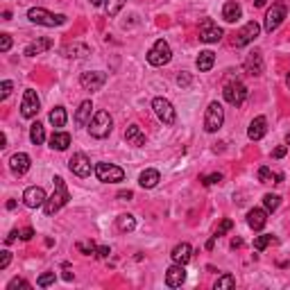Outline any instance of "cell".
Wrapping results in <instances>:
<instances>
[{
  "mask_svg": "<svg viewBox=\"0 0 290 290\" xmlns=\"http://www.w3.org/2000/svg\"><path fill=\"white\" fill-rule=\"evenodd\" d=\"M236 247H243V240H240V238H236V240H231V249H236Z\"/></svg>",
  "mask_w": 290,
  "mask_h": 290,
  "instance_id": "obj_53",
  "label": "cell"
},
{
  "mask_svg": "<svg viewBox=\"0 0 290 290\" xmlns=\"http://www.w3.org/2000/svg\"><path fill=\"white\" fill-rule=\"evenodd\" d=\"M12 263V252H2V256H0V270H7V265Z\"/></svg>",
  "mask_w": 290,
  "mask_h": 290,
  "instance_id": "obj_45",
  "label": "cell"
},
{
  "mask_svg": "<svg viewBox=\"0 0 290 290\" xmlns=\"http://www.w3.org/2000/svg\"><path fill=\"white\" fill-rule=\"evenodd\" d=\"M265 2H267V0H254V5H256V7H263Z\"/></svg>",
  "mask_w": 290,
  "mask_h": 290,
  "instance_id": "obj_59",
  "label": "cell"
},
{
  "mask_svg": "<svg viewBox=\"0 0 290 290\" xmlns=\"http://www.w3.org/2000/svg\"><path fill=\"white\" fill-rule=\"evenodd\" d=\"M161 182V175L159 170H154V168H148V170L141 172V177H138V184H141V188H154L157 184Z\"/></svg>",
  "mask_w": 290,
  "mask_h": 290,
  "instance_id": "obj_27",
  "label": "cell"
},
{
  "mask_svg": "<svg viewBox=\"0 0 290 290\" xmlns=\"http://www.w3.org/2000/svg\"><path fill=\"white\" fill-rule=\"evenodd\" d=\"M30 141L34 143V145H41V143L46 141V127H43L39 120L32 123V127H30Z\"/></svg>",
  "mask_w": 290,
  "mask_h": 290,
  "instance_id": "obj_31",
  "label": "cell"
},
{
  "mask_svg": "<svg viewBox=\"0 0 290 290\" xmlns=\"http://www.w3.org/2000/svg\"><path fill=\"white\" fill-rule=\"evenodd\" d=\"M12 18V12H2V21H9Z\"/></svg>",
  "mask_w": 290,
  "mask_h": 290,
  "instance_id": "obj_57",
  "label": "cell"
},
{
  "mask_svg": "<svg viewBox=\"0 0 290 290\" xmlns=\"http://www.w3.org/2000/svg\"><path fill=\"white\" fill-rule=\"evenodd\" d=\"M46 190L41 186H30V188H25L23 193V202L27 209H36V207H43L46 204Z\"/></svg>",
  "mask_w": 290,
  "mask_h": 290,
  "instance_id": "obj_15",
  "label": "cell"
},
{
  "mask_svg": "<svg viewBox=\"0 0 290 290\" xmlns=\"http://www.w3.org/2000/svg\"><path fill=\"white\" fill-rule=\"evenodd\" d=\"M277 243V238L272 236V234H263V236H256L254 238V249L256 252H263L265 247H270V245Z\"/></svg>",
  "mask_w": 290,
  "mask_h": 290,
  "instance_id": "obj_33",
  "label": "cell"
},
{
  "mask_svg": "<svg viewBox=\"0 0 290 290\" xmlns=\"http://www.w3.org/2000/svg\"><path fill=\"white\" fill-rule=\"evenodd\" d=\"M247 225H249V229L261 231L267 225V211L265 209H252L247 213Z\"/></svg>",
  "mask_w": 290,
  "mask_h": 290,
  "instance_id": "obj_20",
  "label": "cell"
},
{
  "mask_svg": "<svg viewBox=\"0 0 290 290\" xmlns=\"http://www.w3.org/2000/svg\"><path fill=\"white\" fill-rule=\"evenodd\" d=\"M111 130H113V118L105 109H100L89 123V134L93 138H107L111 134Z\"/></svg>",
  "mask_w": 290,
  "mask_h": 290,
  "instance_id": "obj_2",
  "label": "cell"
},
{
  "mask_svg": "<svg viewBox=\"0 0 290 290\" xmlns=\"http://www.w3.org/2000/svg\"><path fill=\"white\" fill-rule=\"evenodd\" d=\"M16 236H21V234H18V231H12V234L7 236V245H9V243H14V240H16Z\"/></svg>",
  "mask_w": 290,
  "mask_h": 290,
  "instance_id": "obj_52",
  "label": "cell"
},
{
  "mask_svg": "<svg viewBox=\"0 0 290 290\" xmlns=\"http://www.w3.org/2000/svg\"><path fill=\"white\" fill-rule=\"evenodd\" d=\"M68 145H71V134H68V132H54L53 136H50V148L53 150L64 152Z\"/></svg>",
  "mask_w": 290,
  "mask_h": 290,
  "instance_id": "obj_28",
  "label": "cell"
},
{
  "mask_svg": "<svg viewBox=\"0 0 290 290\" xmlns=\"http://www.w3.org/2000/svg\"><path fill=\"white\" fill-rule=\"evenodd\" d=\"M12 48V36L9 34H0V53H7Z\"/></svg>",
  "mask_w": 290,
  "mask_h": 290,
  "instance_id": "obj_43",
  "label": "cell"
},
{
  "mask_svg": "<svg viewBox=\"0 0 290 290\" xmlns=\"http://www.w3.org/2000/svg\"><path fill=\"white\" fill-rule=\"evenodd\" d=\"M53 184H54V193L48 197L46 204H43V213L46 215H54L59 209H64L66 204H68V200H71V193H68V188H66L64 177L54 175Z\"/></svg>",
  "mask_w": 290,
  "mask_h": 290,
  "instance_id": "obj_1",
  "label": "cell"
},
{
  "mask_svg": "<svg viewBox=\"0 0 290 290\" xmlns=\"http://www.w3.org/2000/svg\"><path fill=\"white\" fill-rule=\"evenodd\" d=\"M279 204H281V197L279 195H272V193L263 195V207H265L267 213H274V211L279 209Z\"/></svg>",
  "mask_w": 290,
  "mask_h": 290,
  "instance_id": "obj_34",
  "label": "cell"
},
{
  "mask_svg": "<svg viewBox=\"0 0 290 290\" xmlns=\"http://www.w3.org/2000/svg\"><path fill=\"white\" fill-rule=\"evenodd\" d=\"M79 84H82L86 91H100L102 86L107 84V73H102V71L82 73V75H79Z\"/></svg>",
  "mask_w": 290,
  "mask_h": 290,
  "instance_id": "obj_12",
  "label": "cell"
},
{
  "mask_svg": "<svg viewBox=\"0 0 290 290\" xmlns=\"http://www.w3.org/2000/svg\"><path fill=\"white\" fill-rule=\"evenodd\" d=\"M27 18L34 25H43V27H57V25L66 23L64 14H50L46 9H41V7H32L30 12H27Z\"/></svg>",
  "mask_w": 290,
  "mask_h": 290,
  "instance_id": "obj_3",
  "label": "cell"
},
{
  "mask_svg": "<svg viewBox=\"0 0 290 290\" xmlns=\"http://www.w3.org/2000/svg\"><path fill=\"white\" fill-rule=\"evenodd\" d=\"M190 82H193V79H190L188 73H179V75H177V84H179V86H190Z\"/></svg>",
  "mask_w": 290,
  "mask_h": 290,
  "instance_id": "obj_46",
  "label": "cell"
},
{
  "mask_svg": "<svg viewBox=\"0 0 290 290\" xmlns=\"http://www.w3.org/2000/svg\"><path fill=\"white\" fill-rule=\"evenodd\" d=\"M184 281H186V270H184V265L175 263V265H170L166 270V284L170 286V288H179Z\"/></svg>",
  "mask_w": 290,
  "mask_h": 290,
  "instance_id": "obj_17",
  "label": "cell"
},
{
  "mask_svg": "<svg viewBox=\"0 0 290 290\" xmlns=\"http://www.w3.org/2000/svg\"><path fill=\"white\" fill-rule=\"evenodd\" d=\"M66 118H68V116H66L64 107H54L53 111H50V125H53V127H64Z\"/></svg>",
  "mask_w": 290,
  "mask_h": 290,
  "instance_id": "obj_32",
  "label": "cell"
},
{
  "mask_svg": "<svg viewBox=\"0 0 290 290\" xmlns=\"http://www.w3.org/2000/svg\"><path fill=\"white\" fill-rule=\"evenodd\" d=\"M152 109H154V113H157V118H159L163 125H175L177 113H175V107H172L170 100H166V98H154Z\"/></svg>",
  "mask_w": 290,
  "mask_h": 290,
  "instance_id": "obj_8",
  "label": "cell"
},
{
  "mask_svg": "<svg viewBox=\"0 0 290 290\" xmlns=\"http://www.w3.org/2000/svg\"><path fill=\"white\" fill-rule=\"evenodd\" d=\"M286 152H288V148H286V145H279V148L272 152V157H274V159H284Z\"/></svg>",
  "mask_w": 290,
  "mask_h": 290,
  "instance_id": "obj_49",
  "label": "cell"
},
{
  "mask_svg": "<svg viewBox=\"0 0 290 290\" xmlns=\"http://www.w3.org/2000/svg\"><path fill=\"white\" fill-rule=\"evenodd\" d=\"M64 279L66 281H73V272H71V265H68V263H64Z\"/></svg>",
  "mask_w": 290,
  "mask_h": 290,
  "instance_id": "obj_50",
  "label": "cell"
},
{
  "mask_svg": "<svg viewBox=\"0 0 290 290\" xmlns=\"http://www.w3.org/2000/svg\"><path fill=\"white\" fill-rule=\"evenodd\" d=\"M91 111H93V102L91 100H84L75 111V125L77 127H86L91 123Z\"/></svg>",
  "mask_w": 290,
  "mask_h": 290,
  "instance_id": "obj_21",
  "label": "cell"
},
{
  "mask_svg": "<svg viewBox=\"0 0 290 290\" xmlns=\"http://www.w3.org/2000/svg\"><path fill=\"white\" fill-rule=\"evenodd\" d=\"M30 166H32V159L25 152H16V154H12V159H9V170H12L16 177H23L25 172L30 170Z\"/></svg>",
  "mask_w": 290,
  "mask_h": 290,
  "instance_id": "obj_16",
  "label": "cell"
},
{
  "mask_svg": "<svg viewBox=\"0 0 290 290\" xmlns=\"http://www.w3.org/2000/svg\"><path fill=\"white\" fill-rule=\"evenodd\" d=\"M54 281H57V274L46 272V274H41V277L36 279V286H39V288H48V286H53Z\"/></svg>",
  "mask_w": 290,
  "mask_h": 290,
  "instance_id": "obj_37",
  "label": "cell"
},
{
  "mask_svg": "<svg viewBox=\"0 0 290 290\" xmlns=\"http://www.w3.org/2000/svg\"><path fill=\"white\" fill-rule=\"evenodd\" d=\"M123 5H125V0H107V7H105V9H107V16L113 18L123 9Z\"/></svg>",
  "mask_w": 290,
  "mask_h": 290,
  "instance_id": "obj_36",
  "label": "cell"
},
{
  "mask_svg": "<svg viewBox=\"0 0 290 290\" xmlns=\"http://www.w3.org/2000/svg\"><path fill=\"white\" fill-rule=\"evenodd\" d=\"M234 286H236V279L231 277V274H222V277H218L213 288L215 290H227V288H234Z\"/></svg>",
  "mask_w": 290,
  "mask_h": 290,
  "instance_id": "obj_35",
  "label": "cell"
},
{
  "mask_svg": "<svg viewBox=\"0 0 290 290\" xmlns=\"http://www.w3.org/2000/svg\"><path fill=\"white\" fill-rule=\"evenodd\" d=\"M132 197H134L132 190H120V193H118V200H132Z\"/></svg>",
  "mask_w": 290,
  "mask_h": 290,
  "instance_id": "obj_51",
  "label": "cell"
},
{
  "mask_svg": "<svg viewBox=\"0 0 290 290\" xmlns=\"http://www.w3.org/2000/svg\"><path fill=\"white\" fill-rule=\"evenodd\" d=\"M272 179H277V175H272V170H270V168H267V166H261L259 168V182L261 184H270Z\"/></svg>",
  "mask_w": 290,
  "mask_h": 290,
  "instance_id": "obj_38",
  "label": "cell"
},
{
  "mask_svg": "<svg viewBox=\"0 0 290 290\" xmlns=\"http://www.w3.org/2000/svg\"><path fill=\"white\" fill-rule=\"evenodd\" d=\"M34 238V229L32 227H25L23 231H21V240H32Z\"/></svg>",
  "mask_w": 290,
  "mask_h": 290,
  "instance_id": "obj_48",
  "label": "cell"
},
{
  "mask_svg": "<svg viewBox=\"0 0 290 290\" xmlns=\"http://www.w3.org/2000/svg\"><path fill=\"white\" fill-rule=\"evenodd\" d=\"M288 145H290V134H288Z\"/></svg>",
  "mask_w": 290,
  "mask_h": 290,
  "instance_id": "obj_60",
  "label": "cell"
},
{
  "mask_svg": "<svg viewBox=\"0 0 290 290\" xmlns=\"http://www.w3.org/2000/svg\"><path fill=\"white\" fill-rule=\"evenodd\" d=\"M240 16H243V7L238 5L236 0L225 2V7H222V18H225L227 23H236Z\"/></svg>",
  "mask_w": 290,
  "mask_h": 290,
  "instance_id": "obj_24",
  "label": "cell"
},
{
  "mask_svg": "<svg viewBox=\"0 0 290 290\" xmlns=\"http://www.w3.org/2000/svg\"><path fill=\"white\" fill-rule=\"evenodd\" d=\"M125 141L130 143V145H134V148H143V145H145V134L141 132L138 125H130V127L125 130Z\"/></svg>",
  "mask_w": 290,
  "mask_h": 290,
  "instance_id": "obj_22",
  "label": "cell"
},
{
  "mask_svg": "<svg viewBox=\"0 0 290 290\" xmlns=\"http://www.w3.org/2000/svg\"><path fill=\"white\" fill-rule=\"evenodd\" d=\"M95 177L100 179L102 184H116L125 179V170L113 163H98L95 166Z\"/></svg>",
  "mask_w": 290,
  "mask_h": 290,
  "instance_id": "obj_9",
  "label": "cell"
},
{
  "mask_svg": "<svg viewBox=\"0 0 290 290\" xmlns=\"http://www.w3.org/2000/svg\"><path fill=\"white\" fill-rule=\"evenodd\" d=\"M109 254H111V249H109L107 245H102V247L95 249V256H98V259H107Z\"/></svg>",
  "mask_w": 290,
  "mask_h": 290,
  "instance_id": "obj_47",
  "label": "cell"
},
{
  "mask_svg": "<svg viewBox=\"0 0 290 290\" xmlns=\"http://www.w3.org/2000/svg\"><path fill=\"white\" fill-rule=\"evenodd\" d=\"M220 39H222V27H218V25L211 21V18H204L200 25V41L204 43H218Z\"/></svg>",
  "mask_w": 290,
  "mask_h": 290,
  "instance_id": "obj_14",
  "label": "cell"
},
{
  "mask_svg": "<svg viewBox=\"0 0 290 290\" xmlns=\"http://www.w3.org/2000/svg\"><path fill=\"white\" fill-rule=\"evenodd\" d=\"M286 14H288V7H286V2H274V5L267 9V14H265V23H263V30H265L267 34H272V32L277 30L279 25L284 23Z\"/></svg>",
  "mask_w": 290,
  "mask_h": 290,
  "instance_id": "obj_5",
  "label": "cell"
},
{
  "mask_svg": "<svg viewBox=\"0 0 290 290\" xmlns=\"http://www.w3.org/2000/svg\"><path fill=\"white\" fill-rule=\"evenodd\" d=\"M222 95H225V100L229 102L231 107H240V105L247 100V86H245L243 82L234 79V82L225 84V91H222Z\"/></svg>",
  "mask_w": 290,
  "mask_h": 290,
  "instance_id": "obj_6",
  "label": "cell"
},
{
  "mask_svg": "<svg viewBox=\"0 0 290 290\" xmlns=\"http://www.w3.org/2000/svg\"><path fill=\"white\" fill-rule=\"evenodd\" d=\"M170 59H172V50H170V46H168L166 39H159V41L150 48L148 61L152 66H166Z\"/></svg>",
  "mask_w": 290,
  "mask_h": 290,
  "instance_id": "obj_7",
  "label": "cell"
},
{
  "mask_svg": "<svg viewBox=\"0 0 290 290\" xmlns=\"http://www.w3.org/2000/svg\"><path fill=\"white\" fill-rule=\"evenodd\" d=\"M68 168H71V172H73V175H77V177H89L91 170H93L91 159L84 152H75V154H73L71 161H68Z\"/></svg>",
  "mask_w": 290,
  "mask_h": 290,
  "instance_id": "obj_11",
  "label": "cell"
},
{
  "mask_svg": "<svg viewBox=\"0 0 290 290\" xmlns=\"http://www.w3.org/2000/svg\"><path fill=\"white\" fill-rule=\"evenodd\" d=\"M7 209H9V211H12V209H16V202L9 200V202H7Z\"/></svg>",
  "mask_w": 290,
  "mask_h": 290,
  "instance_id": "obj_56",
  "label": "cell"
},
{
  "mask_svg": "<svg viewBox=\"0 0 290 290\" xmlns=\"http://www.w3.org/2000/svg\"><path fill=\"white\" fill-rule=\"evenodd\" d=\"M18 288H23V290H30L32 286L27 284V281H25V279H12V281H9V286H7V290H18Z\"/></svg>",
  "mask_w": 290,
  "mask_h": 290,
  "instance_id": "obj_40",
  "label": "cell"
},
{
  "mask_svg": "<svg viewBox=\"0 0 290 290\" xmlns=\"http://www.w3.org/2000/svg\"><path fill=\"white\" fill-rule=\"evenodd\" d=\"M50 48H53V39H48V36L36 39L34 43H30V46L25 48V57H36V54L46 53V50H50Z\"/></svg>",
  "mask_w": 290,
  "mask_h": 290,
  "instance_id": "obj_25",
  "label": "cell"
},
{
  "mask_svg": "<svg viewBox=\"0 0 290 290\" xmlns=\"http://www.w3.org/2000/svg\"><path fill=\"white\" fill-rule=\"evenodd\" d=\"M41 109V102H39V95L34 89H25L23 93V102H21V116L23 118H34Z\"/></svg>",
  "mask_w": 290,
  "mask_h": 290,
  "instance_id": "obj_10",
  "label": "cell"
},
{
  "mask_svg": "<svg viewBox=\"0 0 290 290\" xmlns=\"http://www.w3.org/2000/svg\"><path fill=\"white\" fill-rule=\"evenodd\" d=\"M61 54L68 59H82V57L91 54V48L86 43H68V46L61 48Z\"/></svg>",
  "mask_w": 290,
  "mask_h": 290,
  "instance_id": "obj_19",
  "label": "cell"
},
{
  "mask_svg": "<svg viewBox=\"0 0 290 290\" xmlns=\"http://www.w3.org/2000/svg\"><path fill=\"white\" fill-rule=\"evenodd\" d=\"M213 245H215V236H213V238H211V240L207 243V249H213Z\"/></svg>",
  "mask_w": 290,
  "mask_h": 290,
  "instance_id": "obj_55",
  "label": "cell"
},
{
  "mask_svg": "<svg viewBox=\"0 0 290 290\" xmlns=\"http://www.w3.org/2000/svg\"><path fill=\"white\" fill-rule=\"evenodd\" d=\"M267 132V120L263 116H256L252 123H249V130H247V136L249 141H261V138L265 136Z\"/></svg>",
  "mask_w": 290,
  "mask_h": 290,
  "instance_id": "obj_18",
  "label": "cell"
},
{
  "mask_svg": "<svg viewBox=\"0 0 290 290\" xmlns=\"http://www.w3.org/2000/svg\"><path fill=\"white\" fill-rule=\"evenodd\" d=\"M172 261L175 263H179V265H186L190 259H193V247H190L188 243H179L177 247L172 249Z\"/></svg>",
  "mask_w": 290,
  "mask_h": 290,
  "instance_id": "obj_23",
  "label": "cell"
},
{
  "mask_svg": "<svg viewBox=\"0 0 290 290\" xmlns=\"http://www.w3.org/2000/svg\"><path fill=\"white\" fill-rule=\"evenodd\" d=\"M195 64H197V71H200V73L211 71V68H213V64H215V54L211 53V50H204V53L197 54Z\"/></svg>",
  "mask_w": 290,
  "mask_h": 290,
  "instance_id": "obj_29",
  "label": "cell"
},
{
  "mask_svg": "<svg viewBox=\"0 0 290 290\" xmlns=\"http://www.w3.org/2000/svg\"><path fill=\"white\" fill-rule=\"evenodd\" d=\"M222 123H225V109L220 102H211L207 107V113H204V130L209 134H215L222 127Z\"/></svg>",
  "mask_w": 290,
  "mask_h": 290,
  "instance_id": "obj_4",
  "label": "cell"
},
{
  "mask_svg": "<svg viewBox=\"0 0 290 290\" xmlns=\"http://www.w3.org/2000/svg\"><path fill=\"white\" fill-rule=\"evenodd\" d=\"M0 148H7V136L5 134H0Z\"/></svg>",
  "mask_w": 290,
  "mask_h": 290,
  "instance_id": "obj_54",
  "label": "cell"
},
{
  "mask_svg": "<svg viewBox=\"0 0 290 290\" xmlns=\"http://www.w3.org/2000/svg\"><path fill=\"white\" fill-rule=\"evenodd\" d=\"M77 249L82 252V254H95V243H77Z\"/></svg>",
  "mask_w": 290,
  "mask_h": 290,
  "instance_id": "obj_42",
  "label": "cell"
},
{
  "mask_svg": "<svg viewBox=\"0 0 290 290\" xmlns=\"http://www.w3.org/2000/svg\"><path fill=\"white\" fill-rule=\"evenodd\" d=\"M261 34V25L256 23V21H249L247 25H245L243 30L236 34V39H234V46L236 48H245V46H249V43L254 41L256 36Z\"/></svg>",
  "mask_w": 290,
  "mask_h": 290,
  "instance_id": "obj_13",
  "label": "cell"
},
{
  "mask_svg": "<svg viewBox=\"0 0 290 290\" xmlns=\"http://www.w3.org/2000/svg\"><path fill=\"white\" fill-rule=\"evenodd\" d=\"M231 227H234V222H231L229 218H225V220H222V222H220V225H218V229H215V234H213V236H215V238L225 236L227 231H231Z\"/></svg>",
  "mask_w": 290,
  "mask_h": 290,
  "instance_id": "obj_39",
  "label": "cell"
},
{
  "mask_svg": "<svg viewBox=\"0 0 290 290\" xmlns=\"http://www.w3.org/2000/svg\"><path fill=\"white\" fill-rule=\"evenodd\" d=\"M116 227H118L120 231H134L136 229V218L132 213H123L116 218Z\"/></svg>",
  "mask_w": 290,
  "mask_h": 290,
  "instance_id": "obj_30",
  "label": "cell"
},
{
  "mask_svg": "<svg viewBox=\"0 0 290 290\" xmlns=\"http://www.w3.org/2000/svg\"><path fill=\"white\" fill-rule=\"evenodd\" d=\"M12 86H14V84L9 82V79H5V82L0 84V98H2V100H5V98H9V93H12Z\"/></svg>",
  "mask_w": 290,
  "mask_h": 290,
  "instance_id": "obj_44",
  "label": "cell"
},
{
  "mask_svg": "<svg viewBox=\"0 0 290 290\" xmlns=\"http://www.w3.org/2000/svg\"><path fill=\"white\" fill-rule=\"evenodd\" d=\"M245 71L249 75H261L263 73V57L261 53H249L247 59H245Z\"/></svg>",
  "mask_w": 290,
  "mask_h": 290,
  "instance_id": "obj_26",
  "label": "cell"
},
{
  "mask_svg": "<svg viewBox=\"0 0 290 290\" xmlns=\"http://www.w3.org/2000/svg\"><path fill=\"white\" fill-rule=\"evenodd\" d=\"M200 182L204 184V186H213V184H220V182H222V175H220V172H213V175H207V177H202Z\"/></svg>",
  "mask_w": 290,
  "mask_h": 290,
  "instance_id": "obj_41",
  "label": "cell"
},
{
  "mask_svg": "<svg viewBox=\"0 0 290 290\" xmlns=\"http://www.w3.org/2000/svg\"><path fill=\"white\" fill-rule=\"evenodd\" d=\"M102 2H105V0H91V5H93V7H100Z\"/></svg>",
  "mask_w": 290,
  "mask_h": 290,
  "instance_id": "obj_58",
  "label": "cell"
}]
</instances>
